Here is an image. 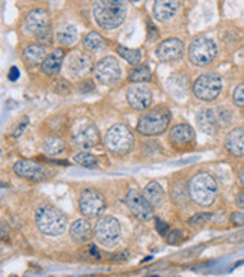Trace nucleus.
<instances>
[{"mask_svg": "<svg viewBox=\"0 0 244 277\" xmlns=\"http://www.w3.org/2000/svg\"><path fill=\"white\" fill-rule=\"evenodd\" d=\"M79 206H80V213L86 219H97L104 211L106 200L100 192L94 189H86L81 192Z\"/></svg>", "mask_w": 244, "mask_h": 277, "instance_id": "9", "label": "nucleus"}, {"mask_svg": "<svg viewBox=\"0 0 244 277\" xmlns=\"http://www.w3.org/2000/svg\"><path fill=\"white\" fill-rule=\"evenodd\" d=\"M18 76H20L18 70H17L15 66H12V68H11V71H9V74H8V77L14 82V80H17V79H18Z\"/></svg>", "mask_w": 244, "mask_h": 277, "instance_id": "42", "label": "nucleus"}, {"mask_svg": "<svg viewBox=\"0 0 244 277\" xmlns=\"http://www.w3.org/2000/svg\"><path fill=\"white\" fill-rule=\"evenodd\" d=\"M127 101L131 109L135 110H145L152 104V92L148 86L137 83L127 90Z\"/></svg>", "mask_w": 244, "mask_h": 277, "instance_id": "13", "label": "nucleus"}, {"mask_svg": "<svg viewBox=\"0 0 244 277\" xmlns=\"http://www.w3.org/2000/svg\"><path fill=\"white\" fill-rule=\"evenodd\" d=\"M169 124H170V111L160 106L140 116L136 128L142 136H157L166 131Z\"/></svg>", "mask_w": 244, "mask_h": 277, "instance_id": "4", "label": "nucleus"}, {"mask_svg": "<svg viewBox=\"0 0 244 277\" xmlns=\"http://www.w3.org/2000/svg\"><path fill=\"white\" fill-rule=\"evenodd\" d=\"M187 187L190 199L201 206H210L216 200L218 193L216 179L207 172H197L193 175Z\"/></svg>", "mask_w": 244, "mask_h": 277, "instance_id": "2", "label": "nucleus"}, {"mask_svg": "<svg viewBox=\"0 0 244 277\" xmlns=\"http://www.w3.org/2000/svg\"><path fill=\"white\" fill-rule=\"evenodd\" d=\"M196 124L205 134H214L221 127L218 121V113L214 109H202L196 116Z\"/></svg>", "mask_w": 244, "mask_h": 277, "instance_id": "19", "label": "nucleus"}, {"mask_svg": "<svg viewBox=\"0 0 244 277\" xmlns=\"http://www.w3.org/2000/svg\"><path fill=\"white\" fill-rule=\"evenodd\" d=\"M71 137L76 146L81 149H91L100 143V133L97 127L91 122H80L73 128Z\"/></svg>", "mask_w": 244, "mask_h": 277, "instance_id": "11", "label": "nucleus"}, {"mask_svg": "<svg viewBox=\"0 0 244 277\" xmlns=\"http://www.w3.org/2000/svg\"><path fill=\"white\" fill-rule=\"evenodd\" d=\"M70 235L74 241L77 243H86L91 237H92V229L91 224L87 223V220L84 219H79L71 224L70 227Z\"/></svg>", "mask_w": 244, "mask_h": 277, "instance_id": "25", "label": "nucleus"}, {"mask_svg": "<svg viewBox=\"0 0 244 277\" xmlns=\"http://www.w3.org/2000/svg\"><path fill=\"white\" fill-rule=\"evenodd\" d=\"M94 235L101 244L112 246L121 237V224L112 216L101 217L94 227Z\"/></svg>", "mask_w": 244, "mask_h": 277, "instance_id": "10", "label": "nucleus"}, {"mask_svg": "<svg viewBox=\"0 0 244 277\" xmlns=\"http://www.w3.org/2000/svg\"><path fill=\"white\" fill-rule=\"evenodd\" d=\"M180 9V0H154V18L159 21H169Z\"/></svg>", "mask_w": 244, "mask_h": 277, "instance_id": "20", "label": "nucleus"}, {"mask_svg": "<svg viewBox=\"0 0 244 277\" xmlns=\"http://www.w3.org/2000/svg\"><path fill=\"white\" fill-rule=\"evenodd\" d=\"M238 60H240V62L244 65V49L240 52V55H238Z\"/></svg>", "mask_w": 244, "mask_h": 277, "instance_id": "47", "label": "nucleus"}, {"mask_svg": "<svg viewBox=\"0 0 244 277\" xmlns=\"http://www.w3.org/2000/svg\"><path fill=\"white\" fill-rule=\"evenodd\" d=\"M95 23L104 30L119 28L127 17L125 0H95L92 6Z\"/></svg>", "mask_w": 244, "mask_h": 277, "instance_id": "1", "label": "nucleus"}, {"mask_svg": "<svg viewBox=\"0 0 244 277\" xmlns=\"http://www.w3.org/2000/svg\"><path fill=\"white\" fill-rule=\"evenodd\" d=\"M63 60H65V50L63 49H56L53 53H50L46 57V60L41 65V70L47 76H56V74H59Z\"/></svg>", "mask_w": 244, "mask_h": 277, "instance_id": "22", "label": "nucleus"}, {"mask_svg": "<svg viewBox=\"0 0 244 277\" xmlns=\"http://www.w3.org/2000/svg\"><path fill=\"white\" fill-rule=\"evenodd\" d=\"M213 219V214H207V213H199V214H194L189 223L191 226H197V224H202V223H207L208 220Z\"/></svg>", "mask_w": 244, "mask_h": 277, "instance_id": "36", "label": "nucleus"}, {"mask_svg": "<svg viewBox=\"0 0 244 277\" xmlns=\"http://www.w3.org/2000/svg\"><path fill=\"white\" fill-rule=\"evenodd\" d=\"M172 200L175 203H184L189 197V187H184L181 182L172 187Z\"/></svg>", "mask_w": 244, "mask_h": 277, "instance_id": "33", "label": "nucleus"}, {"mask_svg": "<svg viewBox=\"0 0 244 277\" xmlns=\"http://www.w3.org/2000/svg\"><path fill=\"white\" fill-rule=\"evenodd\" d=\"M36 226L44 235L57 237L65 232L68 220L60 210L52 205H44L36 211Z\"/></svg>", "mask_w": 244, "mask_h": 277, "instance_id": "3", "label": "nucleus"}, {"mask_svg": "<svg viewBox=\"0 0 244 277\" xmlns=\"http://www.w3.org/2000/svg\"><path fill=\"white\" fill-rule=\"evenodd\" d=\"M240 182H241V186L244 187V167L240 170Z\"/></svg>", "mask_w": 244, "mask_h": 277, "instance_id": "46", "label": "nucleus"}, {"mask_svg": "<svg viewBox=\"0 0 244 277\" xmlns=\"http://www.w3.org/2000/svg\"><path fill=\"white\" fill-rule=\"evenodd\" d=\"M157 59L162 62H176L184 55V44L178 38H169L160 42L156 50Z\"/></svg>", "mask_w": 244, "mask_h": 277, "instance_id": "14", "label": "nucleus"}, {"mask_svg": "<svg viewBox=\"0 0 244 277\" xmlns=\"http://www.w3.org/2000/svg\"><path fill=\"white\" fill-rule=\"evenodd\" d=\"M218 121H220V125H228L231 122V111L228 109H218Z\"/></svg>", "mask_w": 244, "mask_h": 277, "instance_id": "38", "label": "nucleus"}, {"mask_svg": "<svg viewBox=\"0 0 244 277\" xmlns=\"http://www.w3.org/2000/svg\"><path fill=\"white\" fill-rule=\"evenodd\" d=\"M217 55L216 42L207 36H197L189 47L190 62L196 66H205L214 60Z\"/></svg>", "mask_w": 244, "mask_h": 277, "instance_id": "6", "label": "nucleus"}, {"mask_svg": "<svg viewBox=\"0 0 244 277\" xmlns=\"http://www.w3.org/2000/svg\"><path fill=\"white\" fill-rule=\"evenodd\" d=\"M77 89L80 92H91V90H94V83L89 82V80H83V82L77 84Z\"/></svg>", "mask_w": 244, "mask_h": 277, "instance_id": "40", "label": "nucleus"}, {"mask_svg": "<svg viewBox=\"0 0 244 277\" xmlns=\"http://www.w3.org/2000/svg\"><path fill=\"white\" fill-rule=\"evenodd\" d=\"M26 125H27V119H25V121H23V124H21V125L17 128V131L14 133V137H18V136L23 133V130H25V127H26Z\"/></svg>", "mask_w": 244, "mask_h": 277, "instance_id": "44", "label": "nucleus"}, {"mask_svg": "<svg viewBox=\"0 0 244 277\" xmlns=\"http://www.w3.org/2000/svg\"><path fill=\"white\" fill-rule=\"evenodd\" d=\"M166 240L169 244H178L183 240V230H172L166 235Z\"/></svg>", "mask_w": 244, "mask_h": 277, "instance_id": "37", "label": "nucleus"}, {"mask_svg": "<svg viewBox=\"0 0 244 277\" xmlns=\"http://www.w3.org/2000/svg\"><path fill=\"white\" fill-rule=\"evenodd\" d=\"M232 98H234L235 106H238V107H244V83L238 84V86L235 87Z\"/></svg>", "mask_w": 244, "mask_h": 277, "instance_id": "35", "label": "nucleus"}, {"mask_svg": "<svg viewBox=\"0 0 244 277\" xmlns=\"http://www.w3.org/2000/svg\"><path fill=\"white\" fill-rule=\"evenodd\" d=\"M157 232L164 237V235H167L169 234V224L166 222H162V220H157Z\"/></svg>", "mask_w": 244, "mask_h": 277, "instance_id": "41", "label": "nucleus"}, {"mask_svg": "<svg viewBox=\"0 0 244 277\" xmlns=\"http://www.w3.org/2000/svg\"><path fill=\"white\" fill-rule=\"evenodd\" d=\"M47 56L46 47L41 44H29L23 50V59L29 66H41Z\"/></svg>", "mask_w": 244, "mask_h": 277, "instance_id": "23", "label": "nucleus"}, {"mask_svg": "<svg viewBox=\"0 0 244 277\" xmlns=\"http://www.w3.org/2000/svg\"><path fill=\"white\" fill-rule=\"evenodd\" d=\"M167 90L175 98H184L189 92V80L184 74H173L166 82Z\"/></svg>", "mask_w": 244, "mask_h": 277, "instance_id": "24", "label": "nucleus"}, {"mask_svg": "<svg viewBox=\"0 0 244 277\" xmlns=\"http://www.w3.org/2000/svg\"><path fill=\"white\" fill-rule=\"evenodd\" d=\"M194 137H196L194 130L190 127L189 124H178L169 133V142L176 149L187 148L189 145L194 143Z\"/></svg>", "mask_w": 244, "mask_h": 277, "instance_id": "18", "label": "nucleus"}, {"mask_svg": "<svg viewBox=\"0 0 244 277\" xmlns=\"http://www.w3.org/2000/svg\"><path fill=\"white\" fill-rule=\"evenodd\" d=\"M125 203H127L128 210L131 211V214L135 216L137 220L148 222L154 216V211H152L154 206L143 197V194H139L136 190H130L127 193Z\"/></svg>", "mask_w": 244, "mask_h": 277, "instance_id": "12", "label": "nucleus"}, {"mask_svg": "<svg viewBox=\"0 0 244 277\" xmlns=\"http://www.w3.org/2000/svg\"><path fill=\"white\" fill-rule=\"evenodd\" d=\"M235 202H237V205H238L240 208H243L244 210V192H240V193L237 194V199H235Z\"/></svg>", "mask_w": 244, "mask_h": 277, "instance_id": "43", "label": "nucleus"}, {"mask_svg": "<svg viewBox=\"0 0 244 277\" xmlns=\"http://www.w3.org/2000/svg\"><path fill=\"white\" fill-rule=\"evenodd\" d=\"M226 151L235 157L244 155V128H234L225 140Z\"/></svg>", "mask_w": 244, "mask_h": 277, "instance_id": "21", "label": "nucleus"}, {"mask_svg": "<svg viewBox=\"0 0 244 277\" xmlns=\"http://www.w3.org/2000/svg\"><path fill=\"white\" fill-rule=\"evenodd\" d=\"M149 79H151V70L148 65L137 66L130 74V82L133 83H143V82H148Z\"/></svg>", "mask_w": 244, "mask_h": 277, "instance_id": "31", "label": "nucleus"}, {"mask_svg": "<svg viewBox=\"0 0 244 277\" xmlns=\"http://www.w3.org/2000/svg\"><path fill=\"white\" fill-rule=\"evenodd\" d=\"M42 148H44V152L49 154V155H57L60 154L63 149H65V142L62 138L52 136V137H47L42 143Z\"/></svg>", "mask_w": 244, "mask_h": 277, "instance_id": "29", "label": "nucleus"}, {"mask_svg": "<svg viewBox=\"0 0 244 277\" xmlns=\"http://www.w3.org/2000/svg\"><path fill=\"white\" fill-rule=\"evenodd\" d=\"M12 169H14L15 175L30 179V181H41V179H46L49 175V170L46 167L41 166L39 163L32 161V160H20L14 165Z\"/></svg>", "mask_w": 244, "mask_h": 277, "instance_id": "15", "label": "nucleus"}, {"mask_svg": "<svg viewBox=\"0 0 244 277\" xmlns=\"http://www.w3.org/2000/svg\"><path fill=\"white\" fill-rule=\"evenodd\" d=\"M92 70V56L86 53H74L68 57V74L73 79L84 77Z\"/></svg>", "mask_w": 244, "mask_h": 277, "instance_id": "16", "label": "nucleus"}, {"mask_svg": "<svg viewBox=\"0 0 244 277\" xmlns=\"http://www.w3.org/2000/svg\"><path fill=\"white\" fill-rule=\"evenodd\" d=\"M74 161L77 165H80L83 167H87V169H97L98 167V158L89 152H79L74 155Z\"/></svg>", "mask_w": 244, "mask_h": 277, "instance_id": "32", "label": "nucleus"}, {"mask_svg": "<svg viewBox=\"0 0 244 277\" xmlns=\"http://www.w3.org/2000/svg\"><path fill=\"white\" fill-rule=\"evenodd\" d=\"M77 38H79V33H77V29L71 25H63L57 29L56 32V39L63 45V47H73L76 42H77Z\"/></svg>", "mask_w": 244, "mask_h": 277, "instance_id": "26", "label": "nucleus"}, {"mask_svg": "<svg viewBox=\"0 0 244 277\" xmlns=\"http://www.w3.org/2000/svg\"><path fill=\"white\" fill-rule=\"evenodd\" d=\"M36 39H38V42H41L42 45H52L53 44V32H52V29H46V30H42L41 33H38L36 35Z\"/></svg>", "mask_w": 244, "mask_h": 277, "instance_id": "34", "label": "nucleus"}, {"mask_svg": "<svg viewBox=\"0 0 244 277\" xmlns=\"http://www.w3.org/2000/svg\"><path fill=\"white\" fill-rule=\"evenodd\" d=\"M104 145L112 154L124 155L131 151L135 145V136L127 125L115 124L108 128L104 136Z\"/></svg>", "mask_w": 244, "mask_h": 277, "instance_id": "5", "label": "nucleus"}, {"mask_svg": "<svg viewBox=\"0 0 244 277\" xmlns=\"http://www.w3.org/2000/svg\"><path fill=\"white\" fill-rule=\"evenodd\" d=\"M49 28H50V18H49L47 11L44 9H39V8L32 9L25 18V29L29 33H33L35 36Z\"/></svg>", "mask_w": 244, "mask_h": 277, "instance_id": "17", "label": "nucleus"}, {"mask_svg": "<svg viewBox=\"0 0 244 277\" xmlns=\"http://www.w3.org/2000/svg\"><path fill=\"white\" fill-rule=\"evenodd\" d=\"M142 194H143V197H145L152 206H159L163 202V199H164L163 187L159 182H156V181L149 182V184L143 189V193Z\"/></svg>", "mask_w": 244, "mask_h": 277, "instance_id": "27", "label": "nucleus"}, {"mask_svg": "<svg viewBox=\"0 0 244 277\" xmlns=\"http://www.w3.org/2000/svg\"><path fill=\"white\" fill-rule=\"evenodd\" d=\"M128 2H140V0H128Z\"/></svg>", "mask_w": 244, "mask_h": 277, "instance_id": "48", "label": "nucleus"}, {"mask_svg": "<svg viewBox=\"0 0 244 277\" xmlns=\"http://www.w3.org/2000/svg\"><path fill=\"white\" fill-rule=\"evenodd\" d=\"M231 222L234 224H238V226H243L244 224V213L241 211H237L231 216Z\"/></svg>", "mask_w": 244, "mask_h": 277, "instance_id": "39", "label": "nucleus"}, {"mask_svg": "<svg viewBox=\"0 0 244 277\" xmlns=\"http://www.w3.org/2000/svg\"><path fill=\"white\" fill-rule=\"evenodd\" d=\"M2 238L6 240V227H5V223H2Z\"/></svg>", "mask_w": 244, "mask_h": 277, "instance_id": "45", "label": "nucleus"}, {"mask_svg": "<svg viewBox=\"0 0 244 277\" xmlns=\"http://www.w3.org/2000/svg\"><path fill=\"white\" fill-rule=\"evenodd\" d=\"M104 45V39L100 33L97 32H89L86 33V36L83 38V47L87 52H97Z\"/></svg>", "mask_w": 244, "mask_h": 277, "instance_id": "28", "label": "nucleus"}, {"mask_svg": "<svg viewBox=\"0 0 244 277\" xmlns=\"http://www.w3.org/2000/svg\"><path fill=\"white\" fill-rule=\"evenodd\" d=\"M121 65L116 60V57L107 56L101 59L95 66H94V77L97 82L106 86H115L121 80Z\"/></svg>", "mask_w": 244, "mask_h": 277, "instance_id": "7", "label": "nucleus"}, {"mask_svg": "<svg viewBox=\"0 0 244 277\" xmlns=\"http://www.w3.org/2000/svg\"><path fill=\"white\" fill-rule=\"evenodd\" d=\"M221 90V79L217 74H202L193 83V94L202 101H213Z\"/></svg>", "mask_w": 244, "mask_h": 277, "instance_id": "8", "label": "nucleus"}, {"mask_svg": "<svg viewBox=\"0 0 244 277\" xmlns=\"http://www.w3.org/2000/svg\"><path fill=\"white\" fill-rule=\"evenodd\" d=\"M116 53L121 56L122 59H125L128 63L131 65H139L142 60V52L140 50H135V49H128L124 45H118L116 47Z\"/></svg>", "mask_w": 244, "mask_h": 277, "instance_id": "30", "label": "nucleus"}]
</instances>
